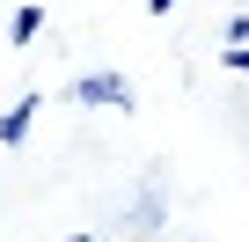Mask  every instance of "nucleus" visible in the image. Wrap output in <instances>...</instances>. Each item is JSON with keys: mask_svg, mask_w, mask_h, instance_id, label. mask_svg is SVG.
<instances>
[{"mask_svg": "<svg viewBox=\"0 0 249 242\" xmlns=\"http://www.w3.org/2000/svg\"><path fill=\"white\" fill-rule=\"evenodd\" d=\"M66 95H73V103H88V110H103V103H110V110H132V81H124L117 66H95V74H81Z\"/></svg>", "mask_w": 249, "mask_h": 242, "instance_id": "1", "label": "nucleus"}, {"mask_svg": "<svg viewBox=\"0 0 249 242\" xmlns=\"http://www.w3.org/2000/svg\"><path fill=\"white\" fill-rule=\"evenodd\" d=\"M37 103H44V95H15L8 110H0V147H22V140H30V125H37Z\"/></svg>", "mask_w": 249, "mask_h": 242, "instance_id": "2", "label": "nucleus"}, {"mask_svg": "<svg viewBox=\"0 0 249 242\" xmlns=\"http://www.w3.org/2000/svg\"><path fill=\"white\" fill-rule=\"evenodd\" d=\"M37 30H44V8H15L8 37H15V44H37Z\"/></svg>", "mask_w": 249, "mask_h": 242, "instance_id": "3", "label": "nucleus"}, {"mask_svg": "<svg viewBox=\"0 0 249 242\" xmlns=\"http://www.w3.org/2000/svg\"><path fill=\"white\" fill-rule=\"evenodd\" d=\"M227 52H249V15H227Z\"/></svg>", "mask_w": 249, "mask_h": 242, "instance_id": "4", "label": "nucleus"}, {"mask_svg": "<svg viewBox=\"0 0 249 242\" xmlns=\"http://www.w3.org/2000/svg\"><path fill=\"white\" fill-rule=\"evenodd\" d=\"M227 66H234V74H249V52H227Z\"/></svg>", "mask_w": 249, "mask_h": 242, "instance_id": "5", "label": "nucleus"}, {"mask_svg": "<svg viewBox=\"0 0 249 242\" xmlns=\"http://www.w3.org/2000/svg\"><path fill=\"white\" fill-rule=\"evenodd\" d=\"M147 8H154V15H169V8H176V0H147Z\"/></svg>", "mask_w": 249, "mask_h": 242, "instance_id": "6", "label": "nucleus"}, {"mask_svg": "<svg viewBox=\"0 0 249 242\" xmlns=\"http://www.w3.org/2000/svg\"><path fill=\"white\" fill-rule=\"evenodd\" d=\"M66 242H88V235H66Z\"/></svg>", "mask_w": 249, "mask_h": 242, "instance_id": "7", "label": "nucleus"}]
</instances>
